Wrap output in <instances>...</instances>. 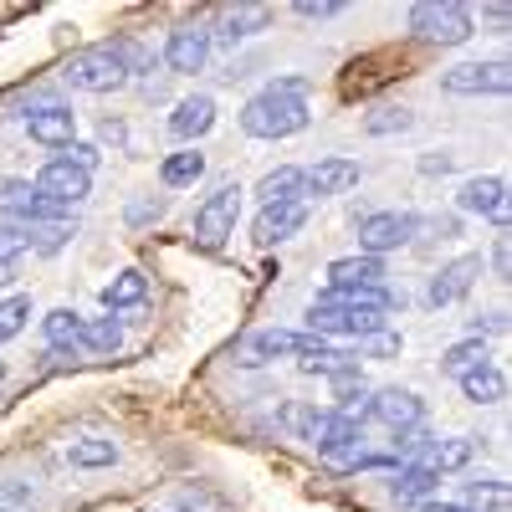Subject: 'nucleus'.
<instances>
[{
	"label": "nucleus",
	"mask_w": 512,
	"mask_h": 512,
	"mask_svg": "<svg viewBox=\"0 0 512 512\" xmlns=\"http://www.w3.org/2000/svg\"><path fill=\"white\" fill-rule=\"evenodd\" d=\"M313 123L308 103L303 98H287V93H256L246 108H241V128L251 139H292V134H303V128Z\"/></svg>",
	"instance_id": "nucleus-1"
},
{
	"label": "nucleus",
	"mask_w": 512,
	"mask_h": 512,
	"mask_svg": "<svg viewBox=\"0 0 512 512\" xmlns=\"http://www.w3.org/2000/svg\"><path fill=\"white\" fill-rule=\"evenodd\" d=\"M410 31L431 47H461L472 36V11L456 0H420V6H410Z\"/></svg>",
	"instance_id": "nucleus-2"
},
{
	"label": "nucleus",
	"mask_w": 512,
	"mask_h": 512,
	"mask_svg": "<svg viewBox=\"0 0 512 512\" xmlns=\"http://www.w3.org/2000/svg\"><path fill=\"white\" fill-rule=\"evenodd\" d=\"M420 231V216L415 210H374V216L359 221V256H390L400 246H410Z\"/></svg>",
	"instance_id": "nucleus-3"
},
{
	"label": "nucleus",
	"mask_w": 512,
	"mask_h": 512,
	"mask_svg": "<svg viewBox=\"0 0 512 512\" xmlns=\"http://www.w3.org/2000/svg\"><path fill=\"white\" fill-rule=\"evenodd\" d=\"M77 93H118L123 82H128V72H123V62L113 57V47H82L72 62H67V72H62Z\"/></svg>",
	"instance_id": "nucleus-4"
},
{
	"label": "nucleus",
	"mask_w": 512,
	"mask_h": 512,
	"mask_svg": "<svg viewBox=\"0 0 512 512\" xmlns=\"http://www.w3.org/2000/svg\"><path fill=\"white\" fill-rule=\"evenodd\" d=\"M236 216H241V185H221L216 195H205V205L195 210V241L205 251H216L236 236Z\"/></svg>",
	"instance_id": "nucleus-5"
},
{
	"label": "nucleus",
	"mask_w": 512,
	"mask_h": 512,
	"mask_svg": "<svg viewBox=\"0 0 512 512\" xmlns=\"http://www.w3.org/2000/svg\"><path fill=\"white\" fill-rule=\"evenodd\" d=\"M323 344V338L313 333H292V328H262V333H251L241 338V349H236V364H267V359H303Z\"/></svg>",
	"instance_id": "nucleus-6"
},
{
	"label": "nucleus",
	"mask_w": 512,
	"mask_h": 512,
	"mask_svg": "<svg viewBox=\"0 0 512 512\" xmlns=\"http://www.w3.org/2000/svg\"><path fill=\"white\" fill-rule=\"evenodd\" d=\"M379 328H384V313H369V308H328V303L308 308V333L313 338H369Z\"/></svg>",
	"instance_id": "nucleus-7"
},
{
	"label": "nucleus",
	"mask_w": 512,
	"mask_h": 512,
	"mask_svg": "<svg viewBox=\"0 0 512 512\" xmlns=\"http://www.w3.org/2000/svg\"><path fill=\"white\" fill-rule=\"evenodd\" d=\"M441 88L456 98H482V93H507L512 88V72L507 62H461L441 77Z\"/></svg>",
	"instance_id": "nucleus-8"
},
{
	"label": "nucleus",
	"mask_w": 512,
	"mask_h": 512,
	"mask_svg": "<svg viewBox=\"0 0 512 512\" xmlns=\"http://www.w3.org/2000/svg\"><path fill=\"white\" fill-rule=\"evenodd\" d=\"M31 185H36L41 195H52L57 205H67V210L93 195V175H88V169H77V164H67V159H47Z\"/></svg>",
	"instance_id": "nucleus-9"
},
{
	"label": "nucleus",
	"mask_w": 512,
	"mask_h": 512,
	"mask_svg": "<svg viewBox=\"0 0 512 512\" xmlns=\"http://www.w3.org/2000/svg\"><path fill=\"white\" fill-rule=\"evenodd\" d=\"M369 420L384 425V431H395V436H405V431H415V425H425V405L410 390H379V395H369Z\"/></svg>",
	"instance_id": "nucleus-10"
},
{
	"label": "nucleus",
	"mask_w": 512,
	"mask_h": 512,
	"mask_svg": "<svg viewBox=\"0 0 512 512\" xmlns=\"http://www.w3.org/2000/svg\"><path fill=\"white\" fill-rule=\"evenodd\" d=\"M308 226V200H287V205H262V216L251 226V241L256 246H277L287 236H297Z\"/></svg>",
	"instance_id": "nucleus-11"
},
{
	"label": "nucleus",
	"mask_w": 512,
	"mask_h": 512,
	"mask_svg": "<svg viewBox=\"0 0 512 512\" xmlns=\"http://www.w3.org/2000/svg\"><path fill=\"white\" fill-rule=\"evenodd\" d=\"M456 205L466 210V216H482V221H497L507 226V185L497 175H477V180H466Z\"/></svg>",
	"instance_id": "nucleus-12"
},
{
	"label": "nucleus",
	"mask_w": 512,
	"mask_h": 512,
	"mask_svg": "<svg viewBox=\"0 0 512 512\" xmlns=\"http://www.w3.org/2000/svg\"><path fill=\"white\" fill-rule=\"evenodd\" d=\"M164 62H169V72H200L210 62V31L205 26H175L164 41Z\"/></svg>",
	"instance_id": "nucleus-13"
},
{
	"label": "nucleus",
	"mask_w": 512,
	"mask_h": 512,
	"mask_svg": "<svg viewBox=\"0 0 512 512\" xmlns=\"http://www.w3.org/2000/svg\"><path fill=\"white\" fill-rule=\"evenodd\" d=\"M359 185V164L354 159H318L313 169H303V195H318V200H328V195H344V190H354Z\"/></svg>",
	"instance_id": "nucleus-14"
},
{
	"label": "nucleus",
	"mask_w": 512,
	"mask_h": 512,
	"mask_svg": "<svg viewBox=\"0 0 512 512\" xmlns=\"http://www.w3.org/2000/svg\"><path fill=\"white\" fill-rule=\"evenodd\" d=\"M477 277H482V256H456V262H446V267L431 277V303H436V308L456 303V297L472 292Z\"/></svg>",
	"instance_id": "nucleus-15"
},
{
	"label": "nucleus",
	"mask_w": 512,
	"mask_h": 512,
	"mask_svg": "<svg viewBox=\"0 0 512 512\" xmlns=\"http://www.w3.org/2000/svg\"><path fill=\"white\" fill-rule=\"evenodd\" d=\"M26 128H31V139L36 144H47V149H67L72 134H77V118L67 103H47V108H36L26 113Z\"/></svg>",
	"instance_id": "nucleus-16"
},
{
	"label": "nucleus",
	"mask_w": 512,
	"mask_h": 512,
	"mask_svg": "<svg viewBox=\"0 0 512 512\" xmlns=\"http://www.w3.org/2000/svg\"><path fill=\"white\" fill-rule=\"evenodd\" d=\"M210 128H216V98H205V93H195V98H185L175 113H169V134L175 139H205Z\"/></svg>",
	"instance_id": "nucleus-17"
},
{
	"label": "nucleus",
	"mask_w": 512,
	"mask_h": 512,
	"mask_svg": "<svg viewBox=\"0 0 512 512\" xmlns=\"http://www.w3.org/2000/svg\"><path fill=\"white\" fill-rule=\"evenodd\" d=\"M267 21H272L267 6H236V11H226V16L216 21V31H210V52H216V47H236L241 36L262 31Z\"/></svg>",
	"instance_id": "nucleus-18"
},
{
	"label": "nucleus",
	"mask_w": 512,
	"mask_h": 512,
	"mask_svg": "<svg viewBox=\"0 0 512 512\" xmlns=\"http://www.w3.org/2000/svg\"><path fill=\"white\" fill-rule=\"evenodd\" d=\"M328 287H384V262H374V256H338L328 267Z\"/></svg>",
	"instance_id": "nucleus-19"
},
{
	"label": "nucleus",
	"mask_w": 512,
	"mask_h": 512,
	"mask_svg": "<svg viewBox=\"0 0 512 512\" xmlns=\"http://www.w3.org/2000/svg\"><path fill=\"white\" fill-rule=\"evenodd\" d=\"M436 487H441V477L431 472V466H425V461H410V466H400V472H395L390 497H395L400 507H410V502H425Z\"/></svg>",
	"instance_id": "nucleus-20"
},
{
	"label": "nucleus",
	"mask_w": 512,
	"mask_h": 512,
	"mask_svg": "<svg viewBox=\"0 0 512 512\" xmlns=\"http://www.w3.org/2000/svg\"><path fill=\"white\" fill-rule=\"evenodd\" d=\"M256 200H262V205L303 200V169H297V164H277L272 175H262V185H256Z\"/></svg>",
	"instance_id": "nucleus-21"
},
{
	"label": "nucleus",
	"mask_w": 512,
	"mask_h": 512,
	"mask_svg": "<svg viewBox=\"0 0 512 512\" xmlns=\"http://www.w3.org/2000/svg\"><path fill=\"white\" fill-rule=\"evenodd\" d=\"M144 297H149V277L128 267V272H118V277L103 287V308H108V313H123V308H139Z\"/></svg>",
	"instance_id": "nucleus-22"
},
{
	"label": "nucleus",
	"mask_w": 512,
	"mask_h": 512,
	"mask_svg": "<svg viewBox=\"0 0 512 512\" xmlns=\"http://www.w3.org/2000/svg\"><path fill=\"white\" fill-rule=\"evenodd\" d=\"M482 364H492L482 338H461V344H451V349L441 354V374H446V379H456V384H461L466 374H477Z\"/></svg>",
	"instance_id": "nucleus-23"
},
{
	"label": "nucleus",
	"mask_w": 512,
	"mask_h": 512,
	"mask_svg": "<svg viewBox=\"0 0 512 512\" xmlns=\"http://www.w3.org/2000/svg\"><path fill=\"white\" fill-rule=\"evenodd\" d=\"M461 395L472 400V405H502V400H507V379H502L497 364H482L477 374L461 379Z\"/></svg>",
	"instance_id": "nucleus-24"
},
{
	"label": "nucleus",
	"mask_w": 512,
	"mask_h": 512,
	"mask_svg": "<svg viewBox=\"0 0 512 512\" xmlns=\"http://www.w3.org/2000/svg\"><path fill=\"white\" fill-rule=\"evenodd\" d=\"M472 456H477V441H472V436H451V441H436V446H431L425 466H431L436 477H446V472H461V466H472Z\"/></svg>",
	"instance_id": "nucleus-25"
},
{
	"label": "nucleus",
	"mask_w": 512,
	"mask_h": 512,
	"mask_svg": "<svg viewBox=\"0 0 512 512\" xmlns=\"http://www.w3.org/2000/svg\"><path fill=\"white\" fill-rule=\"evenodd\" d=\"M205 175V154L200 149H185V154H169L164 164H159V180L169 185V190H185V185H195Z\"/></svg>",
	"instance_id": "nucleus-26"
},
{
	"label": "nucleus",
	"mask_w": 512,
	"mask_h": 512,
	"mask_svg": "<svg viewBox=\"0 0 512 512\" xmlns=\"http://www.w3.org/2000/svg\"><path fill=\"white\" fill-rule=\"evenodd\" d=\"M118 344H123V328H118V318H82L77 349H88V354H113Z\"/></svg>",
	"instance_id": "nucleus-27"
},
{
	"label": "nucleus",
	"mask_w": 512,
	"mask_h": 512,
	"mask_svg": "<svg viewBox=\"0 0 512 512\" xmlns=\"http://www.w3.org/2000/svg\"><path fill=\"white\" fill-rule=\"evenodd\" d=\"M41 333H47L52 349H77V333H82V318L72 308H52L47 318H41Z\"/></svg>",
	"instance_id": "nucleus-28"
},
{
	"label": "nucleus",
	"mask_w": 512,
	"mask_h": 512,
	"mask_svg": "<svg viewBox=\"0 0 512 512\" xmlns=\"http://www.w3.org/2000/svg\"><path fill=\"white\" fill-rule=\"evenodd\" d=\"M354 364H359V354L328 349V344H318L313 354H303V359H297V369H303V374H323V379H333L338 369H354Z\"/></svg>",
	"instance_id": "nucleus-29"
},
{
	"label": "nucleus",
	"mask_w": 512,
	"mask_h": 512,
	"mask_svg": "<svg viewBox=\"0 0 512 512\" xmlns=\"http://www.w3.org/2000/svg\"><path fill=\"white\" fill-rule=\"evenodd\" d=\"M410 123H415V113H410L405 103H384V108H374V113L364 118V134H374V139H384V134H405Z\"/></svg>",
	"instance_id": "nucleus-30"
},
{
	"label": "nucleus",
	"mask_w": 512,
	"mask_h": 512,
	"mask_svg": "<svg viewBox=\"0 0 512 512\" xmlns=\"http://www.w3.org/2000/svg\"><path fill=\"white\" fill-rule=\"evenodd\" d=\"M67 461L72 466H113L118 461V446L103 441V436H88V441H72L67 446Z\"/></svg>",
	"instance_id": "nucleus-31"
},
{
	"label": "nucleus",
	"mask_w": 512,
	"mask_h": 512,
	"mask_svg": "<svg viewBox=\"0 0 512 512\" xmlns=\"http://www.w3.org/2000/svg\"><path fill=\"white\" fill-rule=\"evenodd\" d=\"M512 492L507 482H466V507L472 512H507Z\"/></svg>",
	"instance_id": "nucleus-32"
},
{
	"label": "nucleus",
	"mask_w": 512,
	"mask_h": 512,
	"mask_svg": "<svg viewBox=\"0 0 512 512\" xmlns=\"http://www.w3.org/2000/svg\"><path fill=\"white\" fill-rule=\"evenodd\" d=\"M26 318H31V297H0V344H11L26 328Z\"/></svg>",
	"instance_id": "nucleus-33"
},
{
	"label": "nucleus",
	"mask_w": 512,
	"mask_h": 512,
	"mask_svg": "<svg viewBox=\"0 0 512 512\" xmlns=\"http://www.w3.org/2000/svg\"><path fill=\"white\" fill-rule=\"evenodd\" d=\"M67 241H72V221H57V226H31V231H26V246H36L41 256L62 251Z\"/></svg>",
	"instance_id": "nucleus-34"
},
{
	"label": "nucleus",
	"mask_w": 512,
	"mask_h": 512,
	"mask_svg": "<svg viewBox=\"0 0 512 512\" xmlns=\"http://www.w3.org/2000/svg\"><path fill=\"white\" fill-rule=\"evenodd\" d=\"M108 47H113V57L123 62V72H149V67H154V52L139 47V41H128V36H123V41H108Z\"/></svg>",
	"instance_id": "nucleus-35"
},
{
	"label": "nucleus",
	"mask_w": 512,
	"mask_h": 512,
	"mask_svg": "<svg viewBox=\"0 0 512 512\" xmlns=\"http://www.w3.org/2000/svg\"><path fill=\"white\" fill-rule=\"evenodd\" d=\"M21 251H26V231L11 226V221H0V267H16Z\"/></svg>",
	"instance_id": "nucleus-36"
},
{
	"label": "nucleus",
	"mask_w": 512,
	"mask_h": 512,
	"mask_svg": "<svg viewBox=\"0 0 512 512\" xmlns=\"http://www.w3.org/2000/svg\"><path fill=\"white\" fill-rule=\"evenodd\" d=\"M359 354H369V359H395V354H400V338L379 328V333L359 338Z\"/></svg>",
	"instance_id": "nucleus-37"
},
{
	"label": "nucleus",
	"mask_w": 512,
	"mask_h": 512,
	"mask_svg": "<svg viewBox=\"0 0 512 512\" xmlns=\"http://www.w3.org/2000/svg\"><path fill=\"white\" fill-rule=\"evenodd\" d=\"M292 11L303 16V21H328V16H338V11H344V6H338V0H297Z\"/></svg>",
	"instance_id": "nucleus-38"
},
{
	"label": "nucleus",
	"mask_w": 512,
	"mask_h": 512,
	"mask_svg": "<svg viewBox=\"0 0 512 512\" xmlns=\"http://www.w3.org/2000/svg\"><path fill=\"white\" fill-rule=\"evenodd\" d=\"M62 159H67V164H77V169H88V175L98 169V149H93V144H67V149H62Z\"/></svg>",
	"instance_id": "nucleus-39"
},
{
	"label": "nucleus",
	"mask_w": 512,
	"mask_h": 512,
	"mask_svg": "<svg viewBox=\"0 0 512 512\" xmlns=\"http://www.w3.org/2000/svg\"><path fill=\"white\" fill-rule=\"evenodd\" d=\"M482 333H507V313H487V318H472V338Z\"/></svg>",
	"instance_id": "nucleus-40"
},
{
	"label": "nucleus",
	"mask_w": 512,
	"mask_h": 512,
	"mask_svg": "<svg viewBox=\"0 0 512 512\" xmlns=\"http://www.w3.org/2000/svg\"><path fill=\"white\" fill-rule=\"evenodd\" d=\"M159 216H164V200H144L128 210V221H159Z\"/></svg>",
	"instance_id": "nucleus-41"
},
{
	"label": "nucleus",
	"mask_w": 512,
	"mask_h": 512,
	"mask_svg": "<svg viewBox=\"0 0 512 512\" xmlns=\"http://www.w3.org/2000/svg\"><path fill=\"white\" fill-rule=\"evenodd\" d=\"M451 164H456V154H441V159L431 154V159H420V169H425V175H446Z\"/></svg>",
	"instance_id": "nucleus-42"
},
{
	"label": "nucleus",
	"mask_w": 512,
	"mask_h": 512,
	"mask_svg": "<svg viewBox=\"0 0 512 512\" xmlns=\"http://www.w3.org/2000/svg\"><path fill=\"white\" fill-rule=\"evenodd\" d=\"M492 272L507 277V236H497V251H492Z\"/></svg>",
	"instance_id": "nucleus-43"
},
{
	"label": "nucleus",
	"mask_w": 512,
	"mask_h": 512,
	"mask_svg": "<svg viewBox=\"0 0 512 512\" xmlns=\"http://www.w3.org/2000/svg\"><path fill=\"white\" fill-rule=\"evenodd\" d=\"M420 512H472V507H456V502H425Z\"/></svg>",
	"instance_id": "nucleus-44"
},
{
	"label": "nucleus",
	"mask_w": 512,
	"mask_h": 512,
	"mask_svg": "<svg viewBox=\"0 0 512 512\" xmlns=\"http://www.w3.org/2000/svg\"><path fill=\"white\" fill-rule=\"evenodd\" d=\"M0 379H6V364H0Z\"/></svg>",
	"instance_id": "nucleus-45"
}]
</instances>
